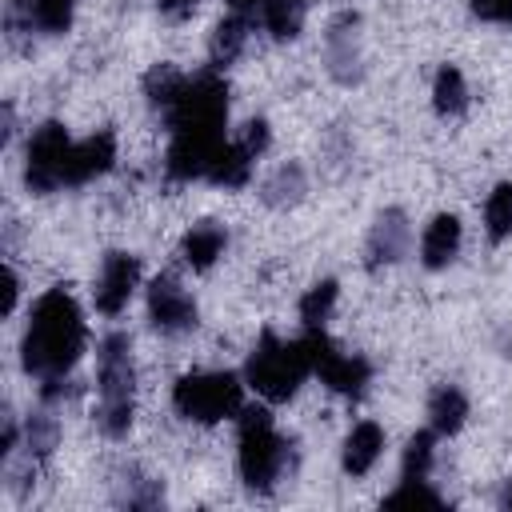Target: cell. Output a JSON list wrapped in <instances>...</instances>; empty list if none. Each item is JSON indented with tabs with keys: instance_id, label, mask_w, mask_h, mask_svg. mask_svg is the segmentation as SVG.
Instances as JSON below:
<instances>
[{
	"instance_id": "cell-6",
	"label": "cell",
	"mask_w": 512,
	"mask_h": 512,
	"mask_svg": "<svg viewBox=\"0 0 512 512\" xmlns=\"http://www.w3.org/2000/svg\"><path fill=\"white\" fill-rule=\"evenodd\" d=\"M172 408L192 424H220L244 408V384L236 372H184L172 384Z\"/></svg>"
},
{
	"instance_id": "cell-29",
	"label": "cell",
	"mask_w": 512,
	"mask_h": 512,
	"mask_svg": "<svg viewBox=\"0 0 512 512\" xmlns=\"http://www.w3.org/2000/svg\"><path fill=\"white\" fill-rule=\"evenodd\" d=\"M28 12H32L36 32H44V36H64V32L72 28L76 0H28Z\"/></svg>"
},
{
	"instance_id": "cell-11",
	"label": "cell",
	"mask_w": 512,
	"mask_h": 512,
	"mask_svg": "<svg viewBox=\"0 0 512 512\" xmlns=\"http://www.w3.org/2000/svg\"><path fill=\"white\" fill-rule=\"evenodd\" d=\"M136 284H140V256L116 248V252H108V256L100 260V276H96L92 300H96V308H100L104 316H120V312L128 308Z\"/></svg>"
},
{
	"instance_id": "cell-2",
	"label": "cell",
	"mask_w": 512,
	"mask_h": 512,
	"mask_svg": "<svg viewBox=\"0 0 512 512\" xmlns=\"http://www.w3.org/2000/svg\"><path fill=\"white\" fill-rule=\"evenodd\" d=\"M88 344V328H84V312L76 304V296L60 284L48 288L28 316V332L20 344V360L24 372L36 380H52V376H68L80 360Z\"/></svg>"
},
{
	"instance_id": "cell-7",
	"label": "cell",
	"mask_w": 512,
	"mask_h": 512,
	"mask_svg": "<svg viewBox=\"0 0 512 512\" xmlns=\"http://www.w3.org/2000/svg\"><path fill=\"white\" fill-rule=\"evenodd\" d=\"M304 348H308V360H312V372L340 396L348 400H360L372 384V360L356 356V352H344L324 328H308L304 336Z\"/></svg>"
},
{
	"instance_id": "cell-16",
	"label": "cell",
	"mask_w": 512,
	"mask_h": 512,
	"mask_svg": "<svg viewBox=\"0 0 512 512\" xmlns=\"http://www.w3.org/2000/svg\"><path fill=\"white\" fill-rule=\"evenodd\" d=\"M384 452V428L376 420H360L352 424V432L344 436V452H340V464L348 476H364Z\"/></svg>"
},
{
	"instance_id": "cell-24",
	"label": "cell",
	"mask_w": 512,
	"mask_h": 512,
	"mask_svg": "<svg viewBox=\"0 0 512 512\" xmlns=\"http://www.w3.org/2000/svg\"><path fill=\"white\" fill-rule=\"evenodd\" d=\"M432 108L440 116H448V120L464 116V108H468V84H464V72L456 64H444L436 72V80H432Z\"/></svg>"
},
{
	"instance_id": "cell-14",
	"label": "cell",
	"mask_w": 512,
	"mask_h": 512,
	"mask_svg": "<svg viewBox=\"0 0 512 512\" xmlns=\"http://www.w3.org/2000/svg\"><path fill=\"white\" fill-rule=\"evenodd\" d=\"M456 252H460V220L452 212L432 216L424 236H420V264L440 272V268H448L456 260Z\"/></svg>"
},
{
	"instance_id": "cell-10",
	"label": "cell",
	"mask_w": 512,
	"mask_h": 512,
	"mask_svg": "<svg viewBox=\"0 0 512 512\" xmlns=\"http://www.w3.org/2000/svg\"><path fill=\"white\" fill-rule=\"evenodd\" d=\"M324 64H328V76L344 88L364 80V48H360V16L356 12L332 16V24L324 32Z\"/></svg>"
},
{
	"instance_id": "cell-13",
	"label": "cell",
	"mask_w": 512,
	"mask_h": 512,
	"mask_svg": "<svg viewBox=\"0 0 512 512\" xmlns=\"http://www.w3.org/2000/svg\"><path fill=\"white\" fill-rule=\"evenodd\" d=\"M112 164H116V136H112L108 128H100V132H92L88 140L72 144V152H68V172H64V188H80V184L104 176Z\"/></svg>"
},
{
	"instance_id": "cell-28",
	"label": "cell",
	"mask_w": 512,
	"mask_h": 512,
	"mask_svg": "<svg viewBox=\"0 0 512 512\" xmlns=\"http://www.w3.org/2000/svg\"><path fill=\"white\" fill-rule=\"evenodd\" d=\"M336 296H340V284L336 280H316L300 296V320H304V328H324V320L336 308Z\"/></svg>"
},
{
	"instance_id": "cell-33",
	"label": "cell",
	"mask_w": 512,
	"mask_h": 512,
	"mask_svg": "<svg viewBox=\"0 0 512 512\" xmlns=\"http://www.w3.org/2000/svg\"><path fill=\"white\" fill-rule=\"evenodd\" d=\"M16 296H20V276L8 268V284H4V316H12V308H16Z\"/></svg>"
},
{
	"instance_id": "cell-21",
	"label": "cell",
	"mask_w": 512,
	"mask_h": 512,
	"mask_svg": "<svg viewBox=\"0 0 512 512\" xmlns=\"http://www.w3.org/2000/svg\"><path fill=\"white\" fill-rule=\"evenodd\" d=\"M304 192H308V176H304V168H300L296 160H288V164H280V168L264 180L260 200H264L268 208H292V204L304 200Z\"/></svg>"
},
{
	"instance_id": "cell-34",
	"label": "cell",
	"mask_w": 512,
	"mask_h": 512,
	"mask_svg": "<svg viewBox=\"0 0 512 512\" xmlns=\"http://www.w3.org/2000/svg\"><path fill=\"white\" fill-rule=\"evenodd\" d=\"M228 4V12H252L256 4H264V0H224Z\"/></svg>"
},
{
	"instance_id": "cell-20",
	"label": "cell",
	"mask_w": 512,
	"mask_h": 512,
	"mask_svg": "<svg viewBox=\"0 0 512 512\" xmlns=\"http://www.w3.org/2000/svg\"><path fill=\"white\" fill-rule=\"evenodd\" d=\"M468 420V396L456 384H436L428 396V424L436 436H456Z\"/></svg>"
},
{
	"instance_id": "cell-22",
	"label": "cell",
	"mask_w": 512,
	"mask_h": 512,
	"mask_svg": "<svg viewBox=\"0 0 512 512\" xmlns=\"http://www.w3.org/2000/svg\"><path fill=\"white\" fill-rule=\"evenodd\" d=\"M184 80H188V76H184L176 64L160 60V64H152V68L144 72L140 88H144V100H148L156 112H168V108L176 104V96L184 92Z\"/></svg>"
},
{
	"instance_id": "cell-25",
	"label": "cell",
	"mask_w": 512,
	"mask_h": 512,
	"mask_svg": "<svg viewBox=\"0 0 512 512\" xmlns=\"http://www.w3.org/2000/svg\"><path fill=\"white\" fill-rule=\"evenodd\" d=\"M60 444V424H56V416L52 412H28V420H24V452H28V460L36 464V460H48L52 456V448Z\"/></svg>"
},
{
	"instance_id": "cell-9",
	"label": "cell",
	"mask_w": 512,
	"mask_h": 512,
	"mask_svg": "<svg viewBox=\"0 0 512 512\" xmlns=\"http://www.w3.org/2000/svg\"><path fill=\"white\" fill-rule=\"evenodd\" d=\"M148 324L160 336H184L196 328V300L172 272H160L148 284Z\"/></svg>"
},
{
	"instance_id": "cell-5",
	"label": "cell",
	"mask_w": 512,
	"mask_h": 512,
	"mask_svg": "<svg viewBox=\"0 0 512 512\" xmlns=\"http://www.w3.org/2000/svg\"><path fill=\"white\" fill-rule=\"evenodd\" d=\"M312 360L304 340H280L276 332H260L256 348L248 352L244 364V380L268 400V404H284L296 396V388L308 380Z\"/></svg>"
},
{
	"instance_id": "cell-23",
	"label": "cell",
	"mask_w": 512,
	"mask_h": 512,
	"mask_svg": "<svg viewBox=\"0 0 512 512\" xmlns=\"http://www.w3.org/2000/svg\"><path fill=\"white\" fill-rule=\"evenodd\" d=\"M260 20L272 40H296L304 20H308V0H264Z\"/></svg>"
},
{
	"instance_id": "cell-12",
	"label": "cell",
	"mask_w": 512,
	"mask_h": 512,
	"mask_svg": "<svg viewBox=\"0 0 512 512\" xmlns=\"http://www.w3.org/2000/svg\"><path fill=\"white\" fill-rule=\"evenodd\" d=\"M408 240H412V224L400 208H384L372 228H368V240H364V268L368 272H380V268H392L396 260L408 256Z\"/></svg>"
},
{
	"instance_id": "cell-35",
	"label": "cell",
	"mask_w": 512,
	"mask_h": 512,
	"mask_svg": "<svg viewBox=\"0 0 512 512\" xmlns=\"http://www.w3.org/2000/svg\"><path fill=\"white\" fill-rule=\"evenodd\" d=\"M504 508H512V484H508V492H504Z\"/></svg>"
},
{
	"instance_id": "cell-4",
	"label": "cell",
	"mask_w": 512,
	"mask_h": 512,
	"mask_svg": "<svg viewBox=\"0 0 512 512\" xmlns=\"http://www.w3.org/2000/svg\"><path fill=\"white\" fill-rule=\"evenodd\" d=\"M96 428L108 440L128 436L136 420V364H132V336L128 332H108L96 352Z\"/></svg>"
},
{
	"instance_id": "cell-30",
	"label": "cell",
	"mask_w": 512,
	"mask_h": 512,
	"mask_svg": "<svg viewBox=\"0 0 512 512\" xmlns=\"http://www.w3.org/2000/svg\"><path fill=\"white\" fill-rule=\"evenodd\" d=\"M384 504H388V508H404V504H428V508H440L444 496H440L428 480H400V488L388 492Z\"/></svg>"
},
{
	"instance_id": "cell-19",
	"label": "cell",
	"mask_w": 512,
	"mask_h": 512,
	"mask_svg": "<svg viewBox=\"0 0 512 512\" xmlns=\"http://www.w3.org/2000/svg\"><path fill=\"white\" fill-rule=\"evenodd\" d=\"M252 164H256V152L244 140H224V148L216 152L204 180H212L216 188H244L252 176Z\"/></svg>"
},
{
	"instance_id": "cell-15",
	"label": "cell",
	"mask_w": 512,
	"mask_h": 512,
	"mask_svg": "<svg viewBox=\"0 0 512 512\" xmlns=\"http://www.w3.org/2000/svg\"><path fill=\"white\" fill-rule=\"evenodd\" d=\"M248 28H252V12H228L216 28H212V40H208V68L224 72L240 60L244 44H248Z\"/></svg>"
},
{
	"instance_id": "cell-26",
	"label": "cell",
	"mask_w": 512,
	"mask_h": 512,
	"mask_svg": "<svg viewBox=\"0 0 512 512\" xmlns=\"http://www.w3.org/2000/svg\"><path fill=\"white\" fill-rule=\"evenodd\" d=\"M436 464V432L424 428L404 444V460H400V480H428Z\"/></svg>"
},
{
	"instance_id": "cell-3",
	"label": "cell",
	"mask_w": 512,
	"mask_h": 512,
	"mask_svg": "<svg viewBox=\"0 0 512 512\" xmlns=\"http://www.w3.org/2000/svg\"><path fill=\"white\" fill-rule=\"evenodd\" d=\"M236 440H240V452H236L240 480L260 496H268L296 464V444L276 432L268 408L244 404L236 412Z\"/></svg>"
},
{
	"instance_id": "cell-17",
	"label": "cell",
	"mask_w": 512,
	"mask_h": 512,
	"mask_svg": "<svg viewBox=\"0 0 512 512\" xmlns=\"http://www.w3.org/2000/svg\"><path fill=\"white\" fill-rule=\"evenodd\" d=\"M224 248H228V232H224L216 220L192 224V228L184 232V240H180V256H184V264L196 268V272L212 268V264L224 256Z\"/></svg>"
},
{
	"instance_id": "cell-31",
	"label": "cell",
	"mask_w": 512,
	"mask_h": 512,
	"mask_svg": "<svg viewBox=\"0 0 512 512\" xmlns=\"http://www.w3.org/2000/svg\"><path fill=\"white\" fill-rule=\"evenodd\" d=\"M468 8H472L476 20L508 24V28H512V0H468Z\"/></svg>"
},
{
	"instance_id": "cell-27",
	"label": "cell",
	"mask_w": 512,
	"mask_h": 512,
	"mask_svg": "<svg viewBox=\"0 0 512 512\" xmlns=\"http://www.w3.org/2000/svg\"><path fill=\"white\" fill-rule=\"evenodd\" d=\"M484 228H488V240L500 244L512 236V180L496 184L484 200Z\"/></svg>"
},
{
	"instance_id": "cell-1",
	"label": "cell",
	"mask_w": 512,
	"mask_h": 512,
	"mask_svg": "<svg viewBox=\"0 0 512 512\" xmlns=\"http://www.w3.org/2000/svg\"><path fill=\"white\" fill-rule=\"evenodd\" d=\"M172 144L164 156L168 180H200L208 176L216 152L224 148V120H228V84L216 68H204L184 80V92L164 112Z\"/></svg>"
},
{
	"instance_id": "cell-32",
	"label": "cell",
	"mask_w": 512,
	"mask_h": 512,
	"mask_svg": "<svg viewBox=\"0 0 512 512\" xmlns=\"http://www.w3.org/2000/svg\"><path fill=\"white\" fill-rule=\"evenodd\" d=\"M196 4H200V0H156V8H160L168 20H184V16H192Z\"/></svg>"
},
{
	"instance_id": "cell-18",
	"label": "cell",
	"mask_w": 512,
	"mask_h": 512,
	"mask_svg": "<svg viewBox=\"0 0 512 512\" xmlns=\"http://www.w3.org/2000/svg\"><path fill=\"white\" fill-rule=\"evenodd\" d=\"M112 500L120 508H160L164 504V484L156 476H148L136 464H124L112 480Z\"/></svg>"
},
{
	"instance_id": "cell-8",
	"label": "cell",
	"mask_w": 512,
	"mask_h": 512,
	"mask_svg": "<svg viewBox=\"0 0 512 512\" xmlns=\"http://www.w3.org/2000/svg\"><path fill=\"white\" fill-rule=\"evenodd\" d=\"M68 152H72L68 128H64L60 120H44V124L28 136V148H24V184H28V192L48 196V192L64 188Z\"/></svg>"
}]
</instances>
